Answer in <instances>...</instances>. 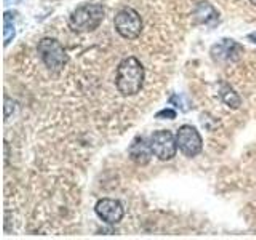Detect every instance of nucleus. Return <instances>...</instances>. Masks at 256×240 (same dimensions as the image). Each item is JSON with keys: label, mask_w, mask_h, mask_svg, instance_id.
<instances>
[{"label": "nucleus", "mask_w": 256, "mask_h": 240, "mask_svg": "<svg viewBox=\"0 0 256 240\" xmlns=\"http://www.w3.org/2000/svg\"><path fill=\"white\" fill-rule=\"evenodd\" d=\"M144 78H146V70H144L141 61L134 56H128L117 68L116 88L125 98L134 96L142 90Z\"/></svg>", "instance_id": "f257e3e1"}, {"label": "nucleus", "mask_w": 256, "mask_h": 240, "mask_svg": "<svg viewBox=\"0 0 256 240\" xmlns=\"http://www.w3.org/2000/svg\"><path fill=\"white\" fill-rule=\"evenodd\" d=\"M104 18H106V12H104L102 5L86 4L72 12L69 26L74 32H93L101 26Z\"/></svg>", "instance_id": "f03ea898"}, {"label": "nucleus", "mask_w": 256, "mask_h": 240, "mask_svg": "<svg viewBox=\"0 0 256 240\" xmlns=\"http://www.w3.org/2000/svg\"><path fill=\"white\" fill-rule=\"evenodd\" d=\"M38 54L45 66L52 72H60L68 64V53L64 46L54 38H42L38 42Z\"/></svg>", "instance_id": "7ed1b4c3"}, {"label": "nucleus", "mask_w": 256, "mask_h": 240, "mask_svg": "<svg viewBox=\"0 0 256 240\" xmlns=\"http://www.w3.org/2000/svg\"><path fill=\"white\" fill-rule=\"evenodd\" d=\"M114 26L120 37L126 40H134L142 32V18L133 8H124L116 14Z\"/></svg>", "instance_id": "20e7f679"}, {"label": "nucleus", "mask_w": 256, "mask_h": 240, "mask_svg": "<svg viewBox=\"0 0 256 240\" xmlns=\"http://www.w3.org/2000/svg\"><path fill=\"white\" fill-rule=\"evenodd\" d=\"M176 142L181 154L189 158L197 157L204 149V140L200 136L198 130L192 125H182L178 133H176Z\"/></svg>", "instance_id": "39448f33"}, {"label": "nucleus", "mask_w": 256, "mask_h": 240, "mask_svg": "<svg viewBox=\"0 0 256 240\" xmlns=\"http://www.w3.org/2000/svg\"><path fill=\"white\" fill-rule=\"evenodd\" d=\"M149 141H150V149L158 160L168 162V160L176 157V152H178V142H176V136L172 132L158 130L150 136Z\"/></svg>", "instance_id": "423d86ee"}, {"label": "nucleus", "mask_w": 256, "mask_h": 240, "mask_svg": "<svg viewBox=\"0 0 256 240\" xmlns=\"http://www.w3.org/2000/svg\"><path fill=\"white\" fill-rule=\"evenodd\" d=\"M94 212L98 218L106 224H118L125 216V208L122 202L116 198H101L94 205Z\"/></svg>", "instance_id": "0eeeda50"}, {"label": "nucleus", "mask_w": 256, "mask_h": 240, "mask_svg": "<svg viewBox=\"0 0 256 240\" xmlns=\"http://www.w3.org/2000/svg\"><path fill=\"white\" fill-rule=\"evenodd\" d=\"M128 154H130V158L136 165L146 166L150 162L154 152L150 149V141H148L144 136H138V138H134V141L132 142L130 149H128Z\"/></svg>", "instance_id": "6e6552de"}, {"label": "nucleus", "mask_w": 256, "mask_h": 240, "mask_svg": "<svg viewBox=\"0 0 256 240\" xmlns=\"http://www.w3.org/2000/svg\"><path fill=\"white\" fill-rule=\"evenodd\" d=\"M220 96H221V100L224 101V104L229 106L230 109H238L240 106H242V100H240V96L236 93L234 88H230L228 85H224L221 88Z\"/></svg>", "instance_id": "1a4fd4ad"}, {"label": "nucleus", "mask_w": 256, "mask_h": 240, "mask_svg": "<svg viewBox=\"0 0 256 240\" xmlns=\"http://www.w3.org/2000/svg\"><path fill=\"white\" fill-rule=\"evenodd\" d=\"M4 28H5V34H4V38H5V46H8L12 44V40L14 38V34H16V29H14V24L10 18V13H5V18H4Z\"/></svg>", "instance_id": "9d476101"}, {"label": "nucleus", "mask_w": 256, "mask_h": 240, "mask_svg": "<svg viewBox=\"0 0 256 240\" xmlns=\"http://www.w3.org/2000/svg\"><path fill=\"white\" fill-rule=\"evenodd\" d=\"M157 118H176V110L173 109H164V110H160L158 114H157Z\"/></svg>", "instance_id": "9b49d317"}, {"label": "nucleus", "mask_w": 256, "mask_h": 240, "mask_svg": "<svg viewBox=\"0 0 256 240\" xmlns=\"http://www.w3.org/2000/svg\"><path fill=\"white\" fill-rule=\"evenodd\" d=\"M250 2H252L253 5H256V0H250Z\"/></svg>", "instance_id": "f8f14e48"}]
</instances>
